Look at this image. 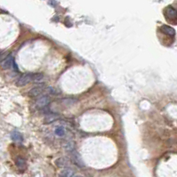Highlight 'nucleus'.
Returning a JSON list of instances; mask_svg holds the SVG:
<instances>
[{"label":"nucleus","instance_id":"obj_11","mask_svg":"<svg viewBox=\"0 0 177 177\" xmlns=\"http://www.w3.org/2000/svg\"><path fill=\"white\" fill-rule=\"evenodd\" d=\"M11 138L13 142H21L23 141V137H22V135L21 133L17 132V131H14L11 134Z\"/></svg>","mask_w":177,"mask_h":177},{"label":"nucleus","instance_id":"obj_2","mask_svg":"<svg viewBox=\"0 0 177 177\" xmlns=\"http://www.w3.org/2000/svg\"><path fill=\"white\" fill-rule=\"evenodd\" d=\"M32 77H33V74H24L22 75L16 82V85L18 86H23L29 84V82L32 81Z\"/></svg>","mask_w":177,"mask_h":177},{"label":"nucleus","instance_id":"obj_10","mask_svg":"<svg viewBox=\"0 0 177 177\" xmlns=\"http://www.w3.org/2000/svg\"><path fill=\"white\" fill-rule=\"evenodd\" d=\"M161 30L164 32L165 34L168 35V36H171V37H174L175 35V30L170 27V26H166V25H163L161 27Z\"/></svg>","mask_w":177,"mask_h":177},{"label":"nucleus","instance_id":"obj_17","mask_svg":"<svg viewBox=\"0 0 177 177\" xmlns=\"http://www.w3.org/2000/svg\"><path fill=\"white\" fill-rule=\"evenodd\" d=\"M47 90L50 91L49 93H50V94H58V93H56V91L54 90V88H53V87H48Z\"/></svg>","mask_w":177,"mask_h":177},{"label":"nucleus","instance_id":"obj_14","mask_svg":"<svg viewBox=\"0 0 177 177\" xmlns=\"http://www.w3.org/2000/svg\"><path fill=\"white\" fill-rule=\"evenodd\" d=\"M54 133L59 137H63L64 134H65V130H64V128L62 126H57L55 128Z\"/></svg>","mask_w":177,"mask_h":177},{"label":"nucleus","instance_id":"obj_16","mask_svg":"<svg viewBox=\"0 0 177 177\" xmlns=\"http://www.w3.org/2000/svg\"><path fill=\"white\" fill-rule=\"evenodd\" d=\"M7 52H0V62H3L8 57Z\"/></svg>","mask_w":177,"mask_h":177},{"label":"nucleus","instance_id":"obj_8","mask_svg":"<svg viewBox=\"0 0 177 177\" xmlns=\"http://www.w3.org/2000/svg\"><path fill=\"white\" fill-rule=\"evenodd\" d=\"M73 176V170L69 167H64L60 172L58 177H72Z\"/></svg>","mask_w":177,"mask_h":177},{"label":"nucleus","instance_id":"obj_1","mask_svg":"<svg viewBox=\"0 0 177 177\" xmlns=\"http://www.w3.org/2000/svg\"><path fill=\"white\" fill-rule=\"evenodd\" d=\"M50 103V98L48 95H41L36 102V106L37 108H45Z\"/></svg>","mask_w":177,"mask_h":177},{"label":"nucleus","instance_id":"obj_9","mask_svg":"<svg viewBox=\"0 0 177 177\" xmlns=\"http://www.w3.org/2000/svg\"><path fill=\"white\" fill-rule=\"evenodd\" d=\"M16 166H17V167L20 170L24 171L27 167V163L25 161V159H23L21 158H18L17 159H16Z\"/></svg>","mask_w":177,"mask_h":177},{"label":"nucleus","instance_id":"obj_13","mask_svg":"<svg viewBox=\"0 0 177 177\" xmlns=\"http://www.w3.org/2000/svg\"><path fill=\"white\" fill-rule=\"evenodd\" d=\"M68 164V160L65 158H59L55 160V165L58 167H64Z\"/></svg>","mask_w":177,"mask_h":177},{"label":"nucleus","instance_id":"obj_4","mask_svg":"<svg viewBox=\"0 0 177 177\" xmlns=\"http://www.w3.org/2000/svg\"><path fill=\"white\" fill-rule=\"evenodd\" d=\"M44 91V85H39L36 87H33L32 89L29 92V95L30 97H37V96L41 95Z\"/></svg>","mask_w":177,"mask_h":177},{"label":"nucleus","instance_id":"obj_12","mask_svg":"<svg viewBox=\"0 0 177 177\" xmlns=\"http://www.w3.org/2000/svg\"><path fill=\"white\" fill-rule=\"evenodd\" d=\"M63 148L66 151L68 152H72L74 151V149H75V142L73 141H68L66 143H64L63 145Z\"/></svg>","mask_w":177,"mask_h":177},{"label":"nucleus","instance_id":"obj_15","mask_svg":"<svg viewBox=\"0 0 177 177\" xmlns=\"http://www.w3.org/2000/svg\"><path fill=\"white\" fill-rule=\"evenodd\" d=\"M43 79H44V75L42 73H36V74H33L32 81H34V82H41Z\"/></svg>","mask_w":177,"mask_h":177},{"label":"nucleus","instance_id":"obj_5","mask_svg":"<svg viewBox=\"0 0 177 177\" xmlns=\"http://www.w3.org/2000/svg\"><path fill=\"white\" fill-rule=\"evenodd\" d=\"M14 61H13V57L12 55H9L8 57L1 63V66L4 69H11L13 65H14Z\"/></svg>","mask_w":177,"mask_h":177},{"label":"nucleus","instance_id":"obj_7","mask_svg":"<svg viewBox=\"0 0 177 177\" xmlns=\"http://www.w3.org/2000/svg\"><path fill=\"white\" fill-rule=\"evenodd\" d=\"M59 118V116L57 114H53V113H50L46 115L45 118H44V124L45 125H48V124H52L53 123L54 121H56Z\"/></svg>","mask_w":177,"mask_h":177},{"label":"nucleus","instance_id":"obj_18","mask_svg":"<svg viewBox=\"0 0 177 177\" xmlns=\"http://www.w3.org/2000/svg\"><path fill=\"white\" fill-rule=\"evenodd\" d=\"M72 177H83V176H81V175H73Z\"/></svg>","mask_w":177,"mask_h":177},{"label":"nucleus","instance_id":"obj_6","mask_svg":"<svg viewBox=\"0 0 177 177\" xmlns=\"http://www.w3.org/2000/svg\"><path fill=\"white\" fill-rule=\"evenodd\" d=\"M166 16L169 20H175L177 19V12L173 7H167L166 9Z\"/></svg>","mask_w":177,"mask_h":177},{"label":"nucleus","instance_id":"obj_3","mask_svg":"<svg viewBox=\"0 0 177 177\" xmlns=\"http://www.w3.org/2000/svg\"><path fill=\"white\" fill-rule=\"evenodd\" d=\"M71 159H72V162H73L78 167H84L85 164L83 162V160L80 158V156L78 155V153L77 151H72L71 152Z\"/></svg>","mask_w":177,"mask_h":177}]
</instances>
